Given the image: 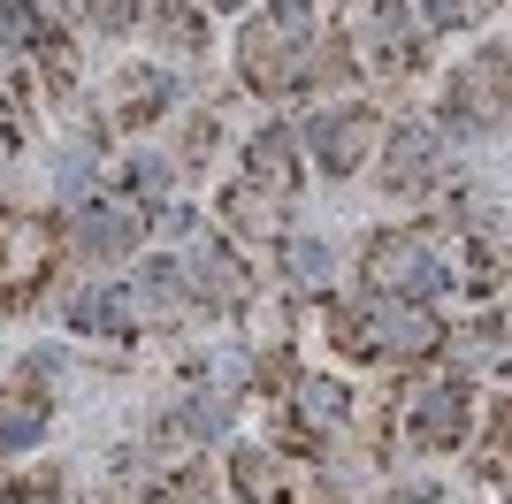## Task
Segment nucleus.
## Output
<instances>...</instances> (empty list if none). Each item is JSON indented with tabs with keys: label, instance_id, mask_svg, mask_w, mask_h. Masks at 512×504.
<instances>
[{
	"label": "nucleus",
	"instance_id": "obj_1",
	"mask_svg": "<svg viewBox=\"0 0 512 504\" xmlns=\"http://www.w3.org/2000/svg\"><path fill=\"white\" fill-rule=\"evenodd\" d=\"M367 283H375V291H398L406 306H421V298L444 283V268H436V252H428L421 237H383V245L367 252Z\"/></svg>",
	"mask_w": 512,
	"mask_h": 504
},
{
	"label": "nucleus",
	"instance_id": "obj_2",
	"mask_svg": "<svg viewBox=\"0 0 512 504\" xmlns=\"http://www.w3.org/2000/svg\"><path fill=\"white\" fill-rule=\"evenodd\" d=\"M146 237V207H130V199H92L77 207V245L85 252H130Z\"/></svg>",
	"mask_w": 512,
	"mask_h": 504
},
{
	"label": "nucleus",
	"instance_id": "obj_3",
	"mask_svg": "<svg viewBox=\"0 0 512 504\" xmlns=\"http://www.w3.org/2000/svg\"><path fill=\"white\" fill-rule=\"evenodd\" d=\"M306 146H314V161H321V168L352 176V168H360V153H367V115H329V123L306 130Z\"/></svg>",
	"mask_w": 512,
	"mask_h": 504
},
{
	"label": "nucleus",
	"instance_id": "obj_4",
	"mask_svg": "<svg viewBox=\"0 0 512 504\" xmlns=\"http://www.w3.org/2000/svg\"><path fill=\"white\" fill-rule=\"evenodd\" d=\"M413 420H421V436L428 443H459L467 436V390H459V382H428L421 390V405H413Z\"/></svg>",
	"mask_w": 512,
	"mask_h": 504
},
{
	"label": "nucleus",
	"instance_id": "obj_5",
	"mask_svg": "<svg viewBox=\"0 0 512 504\" xmlns=\"http://www.w3.org/2000/svg\"><path fill=\"white\" fill-rule=\"evenodd\" d=\"M367 336H375L383 352H406V359L436 352V321H428L421 306H390V314H375V321H367Z\"/></svg>",
	"mask_w": 512,
	"mask_h": 504
},
{
	"label": "nucleus",
	"instance_id": "obj_6",
	"mask_svg": "<svg viewBox=\"0 0 512 504\" xmlns=\"http://www.w3.org/2000/svg\"><path fill=\"white\" fill-rule=\"evenodd\" d=\"M428 168H436V130H428V123L398 130V138H390V161H383V176H390L398 191H406L413 176H428Z\"/></svg>",
	"mask_w": 512,
	"mask_h": 504
},
{
	"label": "nucleus",
	"instance_id": "obj_7",
	"mask_svg": "<svg viewBox=\"0 0 512 504\" xmlns=\"http://www.w3.org/2000/svg\"><path fill=\"white\" fill-rule=\"evenodd\" d=\"M497 92H505V46H490V100ZM451 115H459V123H474V115H490V107H482V62H474V77H459V92H451ZM497 123V115H490Z\"/></svg>",
	"mask_w": 512,
	"mask_h": 504
},
{
	"label": "nucleus",
	"instance_id": "obj_8",
	"mask_svg": "<svg viewBox=\"0 0 512 504\" xmlns=\"http://www.w3.org/2000/svg\"><path fill=\"white\" fill-rule=\"evenodd\" d=\"M46 428V405L39 398H0V451H31Z\"/></svg>",
	"mask_w": 512,
	"mask_h": 504
},
{
	"label": "nucleus",
	"instance_id": "obj_9",
	"mask_svg": "<svg viewBox=\"0 0 512 504\" xmlns=\"http://www.w3.org/2000/svg\"><path fill=\"white\" fill-rule=\"evenodd\" d=\"M130 306H138V298H130L123 283H115V291H85L77 298V321H85V329H123V321H138Z\"/></svg>",
	"mask_w": 512,
	"mask_h": 504
},
{
	"label": "nucleus",
	"instance_id": "obj_10",
	"mask_svg": "<svg viewBox=\"0 0 512 504\" xmlns=\"http://www.w3.org/2000/svg\"><path fill=\"white\" fill-rule=\"evenodd\" d=\"M299 413L321 420V428H337V420H344V390H337V382H321V375H306L299 382Z\"/></svg>",
	"mask_w": 512,
	"mask_h": 504
},
{
	"label": "nucleus",
	"instance_id": "obj_11",
	"mask_svg": "<svg viewBox=\"0 0 512 504\" xmlns=\"http://www.w3.org/2000/svg\"><path fill=\"white\" fill-rule=\"evenodd\" d=\"M245 161L260 168V176H283V168L299 161V138H283V130H268V138H253V153Z\"/></svg>",
	"mask_w": 512,
	"mask_h": 504
},
{
	"label": "nucleus",
	"instance_id": "obj_12",
	"mask_svg": "<svg viewBox=\"0 0 512 504\" xmlns=\"http://www.w3.org/2000/svg\"><path fill=\"white\" fill-rule=\"evenodd\" d=\"M176 420H184V428H199V436H222V428H230V405H222V398H199V405H184Z\"/></svg>",
	"mask_w": 512,
	"mask_h": 504
},
{
	"label": "nucleus",
	"instance_id": "obj_13",
	"mask_svg": "<svg viewBox=\"0 0 512 504\" xmlns=\"http://www.w3.org/2000/svg\"><path fill=\"white\" fill-rule=\"evenodd\" d=\"M291 275H306V283H321V275H329V245H314V237H299V245H291Z\"/></svg>",
	"mask_w": 512,
	"mask_h": 504
},
{
	"label": "nucleus",
	"instance_id": "obj_14",
	"mask_svg": "<svg viewBox=\"0 0 512 504\" xmlns=\"http://www.w3.org/2000/svg\"><path fill=\"white\" fill-rule=\"evenodd\" d=\"M237 474H245V489H253L260 504L276 497V466H268V459H237Z\"/></svg>",
	"mask_w": 512,
	"mask_h": 504
},
{
	"label": "nucleus",
	"instance_id": "obj_15",
	"mask_svg": "<svg viewBox=\"0 0 512 504\" xmlns=\"http://www.w3.org/2000/svg\"><path fill=\"white\" fill-rule=\"evenodd\" d=\"M85 16L100 23V31H115V23H130V16H138V0H85Z\"/></svg>",
	"mask_w": 512,
	"mask_h": 504
},
{
	"label": "nucleus",
	"instance_id": "obj_16",
	"mask_svg": "<svg viewBox=\"0 0 512 504\" xmlns=\"http://www.w3.org/2000/svg\"><path fill=\"white\" fill-rule=\"evenodd\" d=\"M0 504H62V489H54V482H23V489H8Z\"/></svg>",
	"mask_w": 512,
	"mask_h": 504
},
{
	"label": "nucleus",
	"instance_id": "obj_17",
	"mask_svg": "<svg viewBox=\"0 0 512 504\" xmlns=\"http://www.w3.org/2000/svg\"><path fill=\"white\" fill-rule=\"evenodd\" d=\"M421 8H436V16H467L474 0H421Z\"/></svg>",
	"mask_w": 512,
	"mask_h": 504
}]
</instances>
